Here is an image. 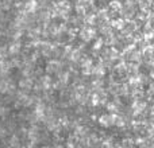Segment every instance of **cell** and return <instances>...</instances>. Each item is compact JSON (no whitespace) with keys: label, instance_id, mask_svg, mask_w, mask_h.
Listing matches in <instances>:
<instances>
[]
</instances>
